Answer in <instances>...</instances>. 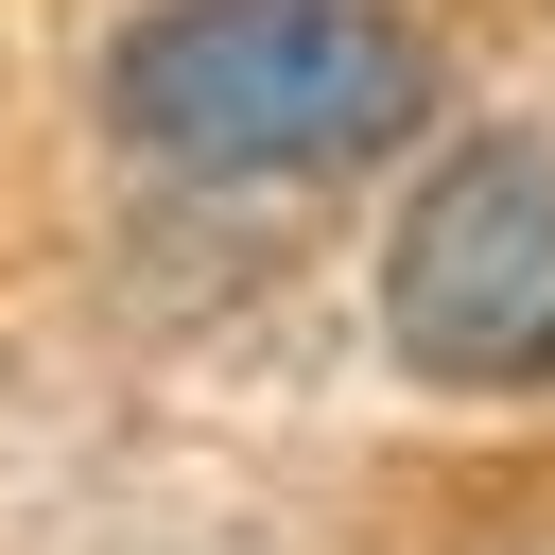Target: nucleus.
Masks as SVG:
<instances>
[{
    "mask_svg": "<svg viewBox=\"0 0 555 555\" xmlns=\"http://www.w3.org/2000/svg\"><path fill=\"white\" fill-rule=\"evenodd\" d=\"M104 121L208 191L364 173L434 121V35L399 0H139L104 35Z\"/></svg>",
    "mask_w": 555,
    "mask_h": 555,
    "instance_id": "f257e3e1",
    "label": "nucleus"
},
{
    "mask_svg": "<svg viewBox=\"0 0 555 555\" xmlns=\"http://www.w3.org/2000/svg\"><path fill=\"white\" fill-rule=\"evenodd\" d=\"M382 347L468 399H555V139H451L399 191Z\"/></svg>",
    "mask_w": 555,
    "mask_h": 555,
    "instance_id": "f03ea898",
    "label": "nucleus"
}]
</instances>
